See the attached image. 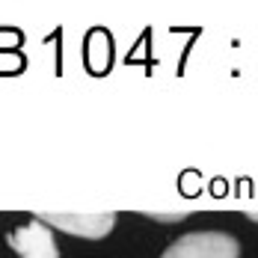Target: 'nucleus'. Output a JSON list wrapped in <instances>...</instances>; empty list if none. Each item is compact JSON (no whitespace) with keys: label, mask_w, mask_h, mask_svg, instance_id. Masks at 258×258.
<instances>
[{"label":"nucleus","mask_w":258,"mask_h":258,"mask_svg":"<svg viewBox=\"0 0 258 258\" xmlns=\"http://www.w3.org/2000/svg\"><path fill=\"white\" fill-rule=\"evenodd\" d=\"M39 220L75 237H89V240L107 237L116 226V214H39Z\"/></svg>","instance_id":"3"},{"label":"nucleus","mask_w":258,"mask_h":258,"mask_svg":"<svg viewBox=\"0 0 258 258\" xmlns=\"http://www.w3.org/2000/svg\"><path fill=\"white\" fill-rule=\"evenodd\" d=\"M6 243L15 249L18 258H59L51 226L42 223L39 217L30 220L27 226H21L18 232H9L6 234Z\"/></svg>","instance_id":"2"},{"label":"nucleus","mask_w":258,"mask_h":258,"mask_svg":"<svg viewBox=\"0 0 258 258\" xmlns=\"http://www.w3.org/2000/svg\"><path fill=\"white\" fill-rule=\"evenodd\" d=\"M160 258H240V243L229 232H187Z\"/></svg>","instance_id":"1"},{"label":"nucleus","mask_w":258,"mask_h":258,"mask_svg":"<svg viewBox=\"0 0 258 258\" xmlns=\"http://www.w3.org/2000/svg\"><path fill=\"white\" fill-rule=\"evenodd\" d=\"M149 217H152V220H166V223H172V220H184L187 214H155V211H152Z\"/></svg>","instance_id":"4"}]
</instances>
